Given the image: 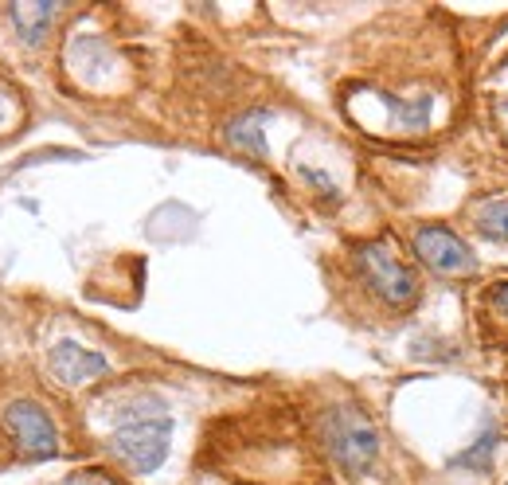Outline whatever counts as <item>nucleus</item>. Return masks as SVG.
I'll return each instance as SVG.
<instances>
[{
	"label": "nucleus",
	"instance_id": "nucleus-7",
	"mask_svg": "<svg viewBox=\"0 0 508 485\" xmlns=\"http://www.w3.org/2000/svg\"><path fill=\"white\" fill-rule=\"evenodd\" d=\"M266 122H270L266 110H246V114H239L227 126L231 149L254 157V161H266V153H270V146H266Z\"/></svg>",
	"mask_w": 508,
	"mask_h": 485
},
{
	"label": "nucleus",
	"instance_id": "nucleus-6",
	"mask_svg": "<svg viewBox=\"0 0 508 485\" xmlns=\"http://www.w3.org/2000/svg\"><path fill=\"white\" fill-rule=\"evenodd\" d=\"M47 369H51V376H55L59 384L83 388V384H90V379L106 376L110 360L102 357V352H95V349L75 345V340H59V345H51V352H47Z\"/></svg>",
	"mask_w": 508,
	"mask_h": 485
},
{
	"label": "nucleus",
	"instance_id": "nucleus-8",
	"mask_svg": "<svg viewBox=\"0 0 508 485\" xmlns=\"http://www.w3.org/2000/svg\"><path fill=\"white\" fill-rule=\"evenodd\" d=\"M497 447H501V427L493 423V419H485L481 430L473 435V442L450 458V466L462 470V474H485V470L493 466V454H497Z\"/></svg>",
	"mask_w": 508,
	"mask_h": 485
},
{
	"label": "nucleus",
	"instance_id": "nucleus-5",
	"mask_svg": "<svg viewBox=\"0 0 508 485\" xmlns=\"http://www.w3.org/2000/svg\"><path fill=\"white\" fill-rule=\"evenodd\" d=\"M411 247H414V255H419V262H426V267L442 274V278H465V274L477 270V255L469 251V243L458 231H450L446 224L414 227Z\"/></svg>",
	"mask_w": 508,
	"mask_h": 485
},
{
	"label": "nucleus",
	"instance_id": "nucleus-11",
	"mask_svg": "<svg viewBox=\"0 0 508 485\" xmlns=\"http://www.w3.org/2000/svg\"><path fill=\"white\" fill-rule=\"evenodd\" d=\"M297 177H302L317 196H324V200H336V196H341V192H336V185H333V177H329V173H321V168L302 165V168H297Z\"/></svg>",
	"mask_w": 508,
	"mask_h": 485
},
{
	"label": "nucleus",
	"instance_id": "nucleus-2",
	"mask_svg": "<svg viewBox=\"0 0 508 485\" xmlns=\"http://www.w3.org/2000/svg\"><path fill=\"white\" fill-rule=\"evenodd\" d=\"M321 439L329 447L333 462L348 470V474H368L380 462V430L352 403H336V408L321 415Z\"/></svg>",
	"mask_w": 508,
	"mask_h": 485
},
{
	"label": "nucleus",
	"instance_id": "nucleus-13",
	"mask_svg": "<svg viewBox=\"0 0 508 485\" xmlns=\"http://www.w3.org/2000/svg\"><path fill=\"white\" fill-rule=\"evenodd\" d=\"M0 126H5V106H0Z\"/></svg>",
	"mask_w": 508,
	"mask_h": 485
},
{
	"label": "nucleus",
	"instance_id": "nucleus-12",
	"mask_svg": "<svg viewBox=\"0 0 508 485\" xmlns=\"http://www.w3.org/2000/svg\"><path fill=\"white\" fill-rule=\"evenodd\" d=\"M489 306L497 309V318L508 321V282H497V286H493V290H489Z\"/></svg>",
	"mask_w": 508,
	"mask_h": 485
},
{
	"label": "nucleus",
	"instance_id": "nucleus-9",
	"mask_svg": "<svg viewBox=\"0 0 508 485\" xmlns=\"http://www.w3.org/2000/svg\"><path fill=\"white\" fill-rule=\"evenodd\" d=\"M55 12H59V5H12L8 16H12V24H16V32H20L24 44L35 47V44H44V35L51 28V20H55Z\"/></svg>",
	"mask_w": 508,
	"mask_h": 485
},
{
	"label": "nucleus",
	"instance_id": "nucleus-10",
	"mask_svg": "<svg viewBox=\"0 0 508 485\" xmlns=\"http://www.w3.org/2000/svg\"><path fill=\"white\" fill-rule=\"evenodd\" d=\"M473 227L493 243H508V200H485L473 212Z\"/></svg>",
	"mask_w": 508,
	"mask_h": 485
},
{
	"label": "nucleus",
	"instance_id": "nucleus-3",
	"mask_svg": "<svg viewBox=\"0 0 508 485\" xmlns=\"http://www.w3.org/2000/svg\"><path fill=\"white\" fill-rule=\"evenodd\" d=\"M356 270L364 286L395 313H411L423 298V282L407 262H403L387 243H360L356 247Z\"/></svg>",
	"mask_w": 508,
	"mask_h": 485
},
{
	"label": "nucleus",
	"instance_id": "nucleus-4",
	"mask_svg": "<svg viewBox=\"0 0 508 485\" xmlns=\"http://www.w3.org/2000/svg\"><path fill=\"white\" fill-rule=\"evenodd\" d=\"M0 427H5V435L12 439V447H16L24 458H32V462H44V458L59 454L55 419L32 399L5 403V408H0Z\"/></svg>",
	"mask_w": 508,
	"mask_h": 485
},
{
	"label": "nucleus",
	"instance_id": "nucleus-1",
	"mask_svg": "<svg viewBox=\"0 0 508 485\" xmlns=\"http://www.w3.org/2000/svg\"><path fill=\"white\" fill-rule=\"evenodd\" d=\"M168 447H173V415L168 403L153 391H141L117 411V423L110 430V450L122 466L134 474H153L164 466Z\"/></svg>",
	"mask_w": 508,
	"mask_h": 485
},
{
	"label": "nucleus",
	"instance_id": "nucleus-14",
	"mask_svg": "<svg viewBox=\"0 0 508 485\" xmlns=\"http://www.w3.org/2000/svg\"><path fill=\"white\" fill-rule=\"evenodd\" d=\"M501 110H504V114H508V98H504V102H501Z\"/></svg>",
	"mask_w": 508,
	"mask_h": 485
}]
</instances>
